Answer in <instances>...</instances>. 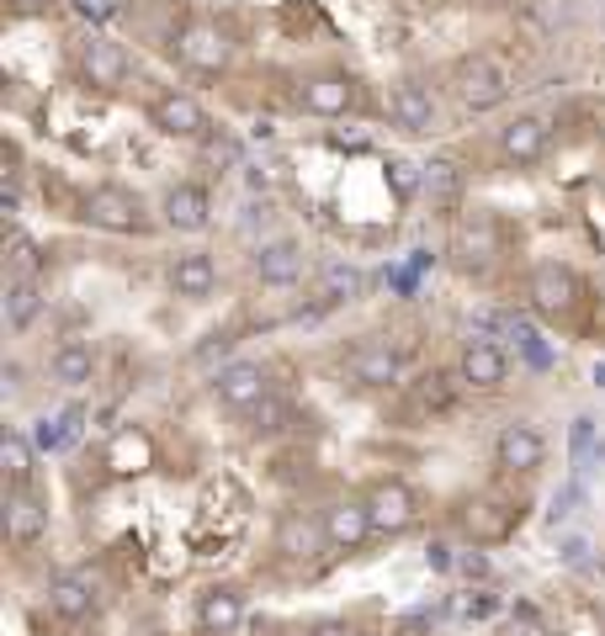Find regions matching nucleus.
Listing matches in <instances>:
<instances>
[{
	"instance_id": "obj_10",
	"label": "nucleus",
	"mask_w": 605,
	"mask_h": 636,
	"mask_svg": "<svg viewBox=\"0 0 605 636\" xmlns=\"http://www.w3.org/2000/svg\"><path fill=\"white\" fill-rule=\"evenodd\" d=\"M213 388H218V403H229V408H240V414H250L261 397L271 393V388H266V371H261L255 360H229V366L213 377Z\"/></svg>"
},
{
	"instance_id": "obj_13",
	"label": "nucleus",
	"mask_w": 605,
	"mask_h": 636,
	"mask_svg": "<svg viewBox=\"0 0 605 636\" xmlns=\"http://www.w3.org/2000/svg\"><path fill=\"white\" fill-rule=\"evenodd\" d=\"M366 510H372V525L377 530H388V536H399V530H409L414 525V493L403 488V482H377L372 493H366Z\"/></svg>"
},
{
	"instance_id": "obj_33",
	"label": "nucleus",
	"mask_w": 605,
	"mask_h": 636,
	"mask_svg": "<svg viewBox=\"0 0 605 636\" xmlns=\"http://www.w3.org/2000/svg\"><path fill=\"white\" fill-rule=\"evenodd\" d=\"M207 155L218 159V164H234V159H240V144H234V138H218V144H207Z\"/></svg>"
},
{
	"instance_id": "obj_18",
	"label": "nucleus",
	"mask_w": 605,
	"mask_h": 636,
	"mask_svg": "<svg viewBox=\"0 0 605 636\" xmlns=\"http://www.w3.org/2000/svg\"><path fill=\"white\" fill-rule=\"evenodd\" d=\"M573 271L568 266H558V260H542L536 271H531V303L542 308V314H564V308H573Z\"/></svg>"
},
{
	"instance_id": "obj_16",
	"label": "nucleus",
	"mask_w": 605,
	"mask_h": 636,
	"mask_svg": "<svg viewBox=\"0 0 605 636\" xmlns=\"http://www.w3.org/2000/svg\"><path fill=\"white\" fill-rule=\"evenodd\" d=\"M388 112H394V122H399L403 133H431V127H436V96H431L420 80H399Z\"/></svg>"
},
{
	"instance_id": "obj_14",
	"label": "nucleus",
	"mask_w": 605,
	"mask_h": 636,
	"mask_svg": "<svg viewBox=\"0 0 605 636\" xmlns=\"http://www.w3.org/2000/svg\"><path fill=\"white\" fill-rule=\"evenodd\" d=\"M81 75L96 90H118L122 80H128V53L112 38H90L81 48Z\"/></svg>"
},
{
	"instance_id": "obj_27",
	"label": "nucleus",
	"mask_w": 605,
	"mask_h": 636,
	"mask_svg": "<svg viewBox=\"0 0 605 636\" xmlns=\"http://www.w3.org/2000/svg\"><path fill=\"white\" fill-rule=\"evenodd\" d=\"M0 462H5L11 488H27V482H33V445H27L22 430H5V440H0Z\"/></svg>"
},
{
	"instance_id": "obj_4",
	"label": "nucleus",
	"mask_w": 605,
	"mask_h": 636,
	"mask_svg": "<svg viewBox=\"0 0 605 636\" xmlns=\"http://www.w3.org/2000/svg\"><path fill=\"white\" fill-rule=\"evenodd\" d=\"M149 122L160 127L165 138H202L213 122L202 112L197 96H186V90H160L155 101H149Z\"/></svg>"
},
{
	"instance_id": "obj_9",
	"label": "nucleus",
	"mask_w": 605,
	"mask_h": 636,
	"mask_svg": "<svg viewBox=\"0 0 605 636\" xmlns=\"http://www.w3.org/2000/svg\"><path fill=\"white\" fill-rule=\"evenodd\" d=\"M505 371H510V360H505V351H499L494 340H468V345H462V360H457L462 388L494 393V388L505 382Z\"/></svg>"
},
{
	"instance_id": "obj_34",
	"label": "nucleus",
	"mask_w": 605,
	"mask_h": 636,
	"mask_svg": "<svg viewBox=\"0 0 605 636\" xmlns=\"http://www.w3.org/2000/svg\"><path fill=\"white\" fill-rule=\"evenodd\" d=\"M584 552H590V541H584V536H568L564 541V562H573V567L584 562Z\"/></svg>"
},
{
	"instance_id": "obj_28",
	"label": "nucleus",
	"mask_w": 605,
	"mask_h": 636,
	"mask_svg": "<svg viewBox=\"0 0 605 636\" xmlns=\"http://www.w3.org/2000/svg\"><path fill=\"white\" fill-rule=\"evenodd\" d=\"M38 260H43L38 238H27V234L5 238V271H11V281H38Z\"/></svg>"
},
{
	"instance_id": "obj_24",
	"label": "nucleus",
	"mask_w": 605,
	"mask_h": 636,
	"mask_svg": "<svg viewBox=\"0 0 605 636\" xmlns=\"http://www.w3.org/2000/svg\"><path fill=\"white\" fill-rule=\"evenodd\" d=\"M90 377H96V345H90V340H64V345L53 351V382L81 388Z\"/></svg>"
},
{
	"instance_id": "obj_21",
	"label": "nucleus",
	"mask_w": 605,
	"mask_h": 636,
	"mask_svg": "<svg viewBox=\"0 0 605 636\" xmlns=\"http://www.w3.org/2000/svg\"><path fill=\"white\" fill-rule=\"evenodd\" d=\"M255 277L266 281V286H292V281L303 277V249H298L292 238L261 244V249H255Z\"/></svg>"
},
{
	"instance_id": "obj_19",
	"label": "nucleus",
	"mask_w": 605,
	"mask_h": 636,
	"mask_svg": "<svg viewBox=\"0 0 605 636\" xmlns=\"http://www.w3.org/2000/svg\"><path fill=\"white\" fill-rule=\"evenodd\" d=\"M170 286H176V297H213V286H218V266H213V255H202V249H186V255H176L170 260Z\"/></svg>"
},
{
	"instance_id": "obj_3",
	"label": "nucleus",
	"mask_w": 605,
	"mask_h": 636,
	"mask_svg": "<svg viewBox=\"0 0 605 636\" xmlns=\"http://www.w3.org/2000/svg\"><path fill=\"white\" fill-rule=\"evenodd\" d=\"M298 107L314 112V118H346L356 107V80L346 70H319L298 85Z\"/></svg>"
},
{
	"instance_id": "obj_12",
	"label": "nucleus",
	"mask_w": 605,
	"mask_h": 636,
	"mask_svg": "<svg viewBox=\"0 0 605 636\" xmlns=\"http://www.w3.org/2000/svg\"><path fill=\"white\" fill-rule=\"evenodd\" d=\"M351 377H356L362 388H394L403 377V360L388 340H366V345L351 351Z\"/></svg>"
},
{
	"instance_id": "obj_6",
	"label": "nucleus",
	"mask_w": 605,
	"mask_h": 636,
	"mask_svg": "<svg viewBox=\"0 0 605 636\" xmlns=\"http://www.w3.org/2000/svg\"><path fill=\"white\" fill-rule=\"evenodd\" d=\"M319 519H324V536H329V547H335V552H356L366 536L377 530V525H372V510H366V499H335Z\"/></svg>"
},
{
	"instance_id": "obj_2",
	"label": "nucleus",
	"mask_w": 605,
	"mask_h": 636,
	"mask_svg": "<svg viewBox=\"0 0 605 636\" xmlns=\"http://www.w3.org/2000/svg\"><path fill=\"white\" fill-rule=\"evenodd\" d=\"M81 218L90 229H107V234H138L144 229V201L133 197L128 186H96L81 201Z\"/></svg>"
},
{
	"instance_id": "obj_29",
	"label": "nucleus",
	"mask_w": 605,
	"mask_h": 636,
	"mask_svg": "<svg viewBox=\"0 0 605 636\" xmlns=\"http://www.w3.org/2000/svg\"><path fill=\"white\" fill-rule=\"evenodd\" d=\"M287 419H292V408H287V397H277V393H266L250 408V430H255V436H277V430H287Z\"/></svg>"
},
{
	"instance_id": "obj_5",
	"label": "nucleus",
	"mask_w": 605,
	"mask_h": 636,
	"mask_svg": "<svg viewBox=\"0 0 605 636\" xmlns=\"http://www.w3.org/2000/svg\"><path fill=\"white\" fill-rule=\"evenodd\" d=\"M181 59L197 70V75H223L229 70V59H234V42L223 27H213V22H192L186 33H181Z\"/></svg>"
},
{
	"instance_id": "obj_32",
	"label": "nucleus",
	"mask_w": 605,
	"mask_h": 636,
	"mask_svg": "<svg viewBox=\"0 0 605 636\" xmlns=\"http://www.w3.org/2000/svg\"><path fill=\"white\" fill-rule=\"evenodd\" d=\"M420 403H431V408H446V403H451V388H446V377H425V388H420Z\"/></svg>"
},
{
	"instance_id": "obj_36",
	"label": "nucleus",
	"mask_w": 605,
	"mask_h": 636,
	"mask_svg": "<svg viewBox=\"0 0 605 636\" xmlns=\"http://www.w3.org/2000/svg\"><path fill=\"white\" fill-rule=\"evenodd\" d=\"M48 5H53V0H11L16 16H38V11H48Z\"/></svg>"
},
{
	"instance_id": "obj_8",
	"label": "nucleus",
	"mask_w": 605,
	"mask_h": 636,
	"mask_svg": "<svg viewBox=\"0 0 605 636\" xmlns=\"http://www.w3.org/2000/svg\"><path fill=\"white\" fill-rule=\"evenodd\" d=\"M542 456H547V440L536 436V425H525V419L505 425L499 440H494V462H499L505 473H536Z\"/></svg>"
},
{
	"instance_id": "obj_17",
	"label": "nucleus",
	"mask_w": 605,
	"mask_h": 636,
	"mask_svg": "<svg viewBox=\"0 0 605 636\" xmlns=\"http://www.w3.org/2000/svg\"><path fill=\"white\" fill-rule=\"evenodd\" d=\"M499 155L510 164H536L547 155V122L542 118H510L499 127Z\"/></svg>"
},
{
	"instance_id": "obj_25",
	"label": "nucleus",
	"mask_w": 605,
	"mask_h": 636,
	"mask_svg": "<svg viewBox=\"0 0 605 636\" xmlns=\"http://www.w3.org/2000/svg\"><path fill=\"white\" fill-rule=\"evenodd\" d=\"M43 314V286L38 281H5V329H33V318Z\"/></svg>"
},
{
	"instance_id": "obj_30",
	"label": "nucleus",
	"mask_w": 605,
	"mask_h": 636,
	"mask_svg": "<svg viewBox=\"0 0 605 636\" xmlns=\"http://www.w3.org/2000/svg\"><path fill=\"white\" fill-rule=\"evenodd\" d=\"M388 181H394V192L399 197H414V192H425V164H414V159H388Z\"/></svg>"
},
{
	"instance_id": "obj_23",
	"label": "nucleus",
	"mask_w": 605,
	"mask_h": 636,
	"mask_svg": "<svg viewBox=\"0 0 605 636\" xmlns=\"http://www.w3.org/2000/svg\"><path fill=\"white\" fill-rule=\"evenodd\" d=\"M362 292H366V277H362V266H351V260H329L319 271V303H329V308L356 303Z\"/></svg>"
},
{
	"instance_id": "obj_20",
	"label": "nucleus",
	"mask_w": 605,
	"mask_h": 636,
	"mask_svg": "<svg viewBox=\"0 0 605 636\" xmlns=\"http://www.w3.org/2000/svg\"><path fill=\"white\" fill-rule=\"evenodd\" d=\"M48 604L64 615V621H85L101 595H96V578H85V573H59L53 584H48Z\"/></svg>"
},
{
	"instance_id": "obj_22",
	"label": "nucleus",
	"mask_w": 605,
	"mask_h": 636,
	"mask_svg": "<svg viewBox=\"0 0 605 636\" xmlns=\"http://www.w3.org/2000/svg\"><path fill=\"white\" fill-rule=\"evenodd\" d=\"M240 621H244V599L240 589H207L197 604V626L207 636H229V632H240Z\"/></svg>"
},
{
	"instance_id": "obj_11",
	"label": "nucleus",
	"mask_w": 605,
	"mask_h": 636,
	"mask_svg": "<svg viewBox=\"0 0 605 636\" xmlns=\"http://www.w3.org/2000/svg\"><path fill=\"white\" fill-rule=\"evenodd\" d=\"M160 212L176 234H202V229L213 223V201H207V192H202V186H186V181L165 192Z\"/></svg>"
},
{
	"instance_id": "obj_1",
	"label": "nucleus",
	"mask_w": 605,
	"mask_h": 636,
	"mask_svg": "<svg viewBox=\"0 0 605 636\" xmlns=\"http://www.w3.org/2000/svg\"><path fill=\"white\" fill-rule=\"evenodd\" d=\"M451 90H457V101H462L468 112H494V107H505V96H510V75H505L488 53H468V59H457V70H451Z\"/></svg>"
},
{
	"instance_id": "obj_31",
	"label": "nucleus",
	"mask_w": 605,
	"mask_h": 636,
	"mask_svg": "<svg viewBox=\"0 0 605 636\" xmlns=\"http://www.w3.org/2000/svg\"><path fill=\"white\" fill-rule=\"evenodd\" d=\"M75 11H81L90 27H101V22H112L122 11V0H75Z\"/></svg>"
},
{
	"instance_id": "obj_26",
	"label": "nucleus",
	"mask_w": 605,
	"mask_h": 636,
	"mask_svg": "<svg viewBox=\"0 0 605 636\" xmlns=\"http://www.w3.org/2000/svg\"><path fill=\"white\" fill-rule=\"evenodd\" d=\"M425 197L451 207V201L462 197V170H457V159H431L425 164Z\"/></svg>"
},
{
	"instance_id": "obj_7",
	"label": "nucleus",
	"mask_w": 605,
	"mask_h": 636,
	"mask_svg": "<svg viewBox=\"0 0 605 636\" xmlns=\"http://www.w3.org/2000/svg\"><path fill=\"white\" fill-rule=\"evenodd\" d=\"M329 547V536H324V519L308 515V510H287L277 519V552L287 562H308V556H319Z\"/></svg>"
},
{
	"instance_id": "obj_35",
	"label": "nucleus",
	"mask_w": 605,
	"mask_h": 636,
	"mask_svg": "<svg viewBox=\"0 0 605 636\" xmlns=\"http://www.w3.org/2000/svg\"><path fill=\"white\" fill-rule=\"evenodd\" d=\"M303 636H351V626H340V621H319V626H308Z\"/></svg>"
},
{
	"instance_id": "obj_15",
	"label": "nucleus",
	"mask_w": 605,
	"mask_h": 636,
	"mask_svg": "<svg viewBox=\"0 0 605 636\" xmlns=\"http://www.w3.org/2000/svg\"><path fill=\"white\" fill-rule=\"evenodd\" d=\"M43 530H48V510L27 488H11L5 493V541L11 547H33V541H43Z\"/></svg>"
},
{
	"instance_id": "obj_37",
	"label": "nucleus",
	"mask_w": 605,
	"mask_h": 636,
	"mask_svg": "<svg viewBox=\"0 0 605 636\" xmlns=\"http://www.w3.org/2000/svg\"><path fill=\"white\" fill-rule=\"evenodd\" d=\"M601 80H605V70H601Z\"/></svg>"
}]
</instances>
